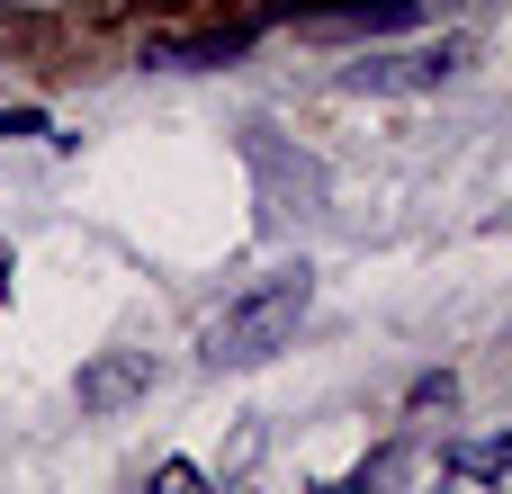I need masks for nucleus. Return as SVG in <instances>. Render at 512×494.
<instances>
[{"instance_id": "423d86ee", "label": "nucleus", "mask_w": 512, "mask_h": 494, "mask_svg": "<svg viewBox=\"0 0 512 494\" xmlns=\"http://www.w3.org/2000/svg\"><path fill=\"white\" fill-rule=\"evenodd\" d=\"M153 486H171V494H198V486H207V468H189V459H162V468H153Z\"/></svg>"}, {"instance_id": "0eeeda50", "label": "nucleus", "mask_w": 512, "mask_h": 494, "mask_svg": "<svg viewBox=\"0 0 512 494\" xmlns=\"http://www.w3.org/2000/svg\"><path fill=\"white\" fill-rule=\"evenodd\" d=\"M0 135H45V108H9V117H0Z\"/></svg>"}, {"instance_id": "39448f33", "label": "nucleus", "mask_w": 512, "mask_h": 494, "mask_svg": "<svg viewBox=\"0 0 512 494\" xmlns=\"http://www.w3.org/2000/svg\"><path fill=\"white\" fill-rule=\"evenodd\" d=\"M405 405H414V414H450V405H459V378H450V369H432V378H414V396H405Z\"/></svg>"}, {"instance_id": "20e7f679", "label": "nucleus", "mask_w": 512, "mask_h": 494, "mask_svg": "<svg viewBox=\"0 0 512 494\" xmlns=\"http://www.w3.org/2000/svg\"><path fill=\"white\" fill-rule=\"evenodd\" d=\"M441 468H459V477H477V486H504L512 477V441H450Z\"/></svg>"}, {"instance_id": "6e6552de", "label": "nucleus", "mask_w": 512, "mask_h": 494, "mask_svg": "<svg viewBox=\"0 0 512 494\" xmlns=\"http://www.w3.org/2000/svg\"><path fill=\"white\" fill-rule=\"evenodd\" d=\"M9 270H18V261H9V243H0V297H9Z\"/></svg>"}, {"instance_id": "7ed1b4c3", "label": "nucleus", "mask_w": 512, "mask_h": 494, "mask_svg": "<svg viewBox=\"0 0 512 494\" xmlns=\"http://www.w3.org/2000/svg\"><path fill=\"white\" fill-rule=\"evenodd\" d=\"M72 396H81V414H126V405H144V396H153V351H99V360H81Z\"/></svg>"}, {"instance_id": "f03ea898", "label": "nucleus", "mask_w": 512, "mask_h": 494, "mask_svg": "<svg viewBox=\"0 0 512 494\" xmlns=\"http://www.w3.org/2000/svg\"><path fill=\"white\" fill-rule=\"evenodd\" d=\"M468 63V36H432V45H387V54H360L342 72V90H369V99H396V90H441L450 72Z\"/></svg>"}, {"instance_id": "f257e3e1", "label": "nucleus", "mask_w": 512, "mask_h": 494, "mask_svg": "<svg viewBox=\"0 0 512 494\" xmlns=\"http://www.w3.org/2000/svg\"><path fill=\"white\" fill-rule=\"evenodd\" d=\"M306 306H315V270H306V261H297V270H270V279H252L243 297H225V306L198 324V360H207V369H261V360H279V351L297 342Z\"/></svg>"}, {"instance_id": "1a4fd4ad", "label": "nucleus", "mask_w": 512, "mask_h": 494, "mask_svg": "<svg viewBox=\"0 0 512 494\" xmlns=\"http://www.w3.org/2000/svg\"><path fill=\"white\" fill-rule=\"evenodd\" d=\"M117 9H171V0H117Z\"/></svg>"}]
</instances>
